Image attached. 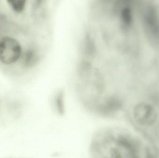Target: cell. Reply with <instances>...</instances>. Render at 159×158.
Returning <instances> with one entry per match:
<instances>
[{
  "label": "cell",
  "instance_id": "1",
  "mask_svg": "<svg viewBox=\"0 0 159 158\" xmlns=\"http://www.w3.org/2000/svg\"><path fill=\"white\" fill-rule=\"evenodd\" d=\"M18 98L15 94L5 92L0 87V128L19 118L20 105Z\"/></svg>",
  "mask_w": 159,
  "mask_h": 158
},
{
  "label": "cell",
  "instance_id": "2",
  "mask_svg": "<svg viewBox=\"0 0 159 158\" xmlns=\"http://www.w3.org/2000/svg\"><path fill=\"white\" fill-rule=\"evenodd\" d=\"M134 119L139 124L149 125L153 124L156 121L157 113L150 105L142 103L134 108Z\"/></svg>",
  "mask_w": 159,
  "mask_h": 158
}]
</instances>
